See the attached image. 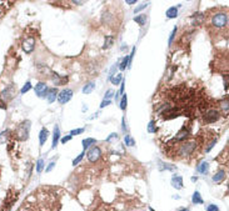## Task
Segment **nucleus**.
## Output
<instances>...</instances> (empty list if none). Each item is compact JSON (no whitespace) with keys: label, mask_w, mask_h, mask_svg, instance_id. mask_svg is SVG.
Returning <instances> with one entry per match:
<instances>
[{"label":"nucleus","mask_w":229,"mask_h":211,"mask_svg":"<svg viewBox=\"0 0 229 211\" xmlns=\"http://www.w3.org/2000/svg\"><path fill=\"white\" fill-rule=\"evenodd\" d=\"M224 89L228 90V76H224Z\"/></svg>","instance_id":"nucleus-40"},{"label":"nucleus","mask_w":229,"mask_h":211,"mask_svg":"<svg viewBox=\"0 0 229 211\" xmlns=\"http://www.w3.org/2000/svg\"><path fill=\"white\" fill-rule=\"evenodd\" d=\"M94 89H95V83H94V81H89V83H86L85 85H84L83 93L84 94H90Z\"/></svg>","instance_id":"nucleus-17"},{"label":"nucleus","mask_w":229,"mask_h":211,"mask_svg":"<svg viewBox=\"0 0 229 211\" xmlns=\"http://www.w3.org/2000/svg\"><path fill=\"white\" fill-rule=\"evenodd\" d=\"M207 211H219V207L217 205H213V204H211V205L207 206Z\"/></svg>","instance_id":"nucleus-33"},{"label":"nucleus","mask_w":229,"mask_h":211,"mask_svg":"<svg viewBox=\"0 0 229 211\" xmlns=\"http://www.w3.org/2000/svg\"><path fill=\"white\" fill-rule=\"evenodd\" d=\"M189 134H190V130H189V128H185V126H183L180 129L179 131H178V134L175 135V137H174V140H173V143H181V141H185V139L188 136H189Z\"/></svg>","instance_id":"nucleus-6"},{"label":"nucleus","mask_w":229,"mask_h":211,"mask_svg":"<svg viewBox=\"0 0 229 211\" xmlns=\"http://www.w3.org/2000/svg\"><path fill=\"white\" fill-rule=\"evenodd\" d=\"M192 202L195 204V205H198V204H203V199H202V196H200V193H199V191H195V193L193 194Z\"/></svg>","instance_id":"nucleus-19"},{"label":"nucleus","mask_w":229,"mask_h":211,"mask_svg":"<svg viewBox=\"0 0 229 211\" xmlns=\"http://www.w3.org/2000/svg\"><path fill=\"white\" fill-rule=\"evenodd\" d=\"M124 141H125V145H127V146H134V145H135V141L131 139L130 135H125Z\"/></svg>","instance_id":"nucleus-25"},{"label":"nucleus","mask_w":229,"mask_h":211,"mask_svg":"<svg viewBox=\"0 0 229 211\" xmlns=\"http://www.w3.org/2000/svg\"><path fill=\"white\" fill-rule=\"evenodd\" d=\"M84 131V129H74V130H71V133H70V135L73 136V135H79V134H81Z\"/></svg>","instance_id":"nucleus-34"},{"label":"nucleus","mask_w":229,"mask_h":211,"mask_svg":"<svg viewBox=\"0 0 229 211\" xmlns=\"http://www.w3.org/2000/svg\"><path fill=\"white\" fill-rule=\"evenodd\" d=\"M74 4H75V5H83L84 3H83V1H74Z\"/></svg>","instance_id":"nucleus-44"},{"label":"nucleus","mask_w":229,"mask_h":211,"mask_svg":"<svg viewBox=\"0 0 229 211\" xmlns=\"http://www.w3.org/2000/svg\"><path fill=\"white\" fill-rule=\"evenodd\" d=\"M71 96H73V91L70 89H64L58 94V97H56V99H58V101L60 104H67L69 100L71 99Z\"/></svg>","instance_id":"nucleus-7"},{"label":"nucleus","mask_w":229,"mask_h":211,"mask_svg":"<svg viewBox=\"0 0 229 211\" xmlns=\"http://www.w3.org/2000/svg\"><path fill=\"white\" fill-rule=\"evenodd\" d=\"M224 177H225V171L224 170H220V171H218L217 174L213 176V181L214 182H220Z\"/></svg>","instance_id":"nucleus-18"},{"label":"nucleus","mask_w":229,"mask_h":211,"mask_svg":"<svg viewBox=\"0 0 229 211\" xmlns=\"http://www.w3.org/2000/svg\"><path fill=\"white\" fill-rule=\"evenodd\" d=\"M147 5L148 4H142V5H139L138 8H135V10H134V12H139L140 10H143V9H145L147 8Z\"/></svg>","instance_id":"nucleus-37"},{"label":"nucleus","mask_w":229,"mask_h":211,"mask_svg":"<svg viewBox=\"0 0 229 211\" xmlns=\"http://www.w3.org/2000/svg\"><path fill=\"white\" fill-rule=\"evenodd\" d=\"M124 86H125V81H124V80H121V86H120V91H119L120 94L124 91Z\"/></svg>","instance_id":"nucleus-42"},{"label":"nucleus","mask_w":229,"mask_h":211,"mask_svg":"<svg viewBox=\"0 0 229 211\" xmlns=\"http://www.w3.org/2000/svg\"><path fill=\"white\" fill-rule=\"evenodd\" d=\"M84 155H85V154H84V151H83V152H81V154H79V155H78V157H77V159H74V160H73V166L78 165V164H79V162L81 161V160H83Z\"/></svg>","instance_id":"nucleus-29"},{"label":"nucleus","mask_w":229,"mask_h":211,"mask_svg":"<svg viewBox=\"0 0 229 211\" xmlns=\"http://www.w3.org/2000/svg\"><path fill=\"white\" fill-rule=\"evenodd\" d=\"M30 121L29 120H25L23 121L20 125H18L16 130H15V137H16L18 140H28V137H29V133H30Z\"/></svg>","instance_id":"nucleus-1"},{"label":"nucleus","mask_w":229,"mask_h":211,"mask_svg":"<svg viewBox=\"0 0 229 211\" xmlns=\"http://www.w3.org/2000/svg\"><path fill=\"white\" fill-rule=\"evenodd\" d=\"M3 135H5V133H1V134H0V143H1V136H3Z\"/></svg>","instance_id":"nucleus-47"},{"label":"nucleus","mask_w":229,"mask_h":211,"mask_svg":"<svg viewBox=\"0 0 229 211\" xmlns=\"http://www.w3.org/2000/svg\"><path fill=\"white\" fill-rule=\"evenodd\" d=\"M71 137H73L71 135H67V136L61 137V143H63V144H67L68 141H70V140H71Z\"/></svg>","instance_id":"nucleus-36"},{"label":"nucleus","mask_w":229,"mask_h":211,"mask_svg":"<svg viewBox=\"0 0 229 211\" xmlns=\"http://www.w3.org/2000/svg\"><path fill=\"white\" fill-rule=\"evenodd\" d=\"M109 80L112 81V84H114V85H118L119 83H121V80H123V75L121 74H117L115 76H112Z\"/></svg>","instance_id":"nucleus-22"},{"label":"nucleus","mask_w":229,"mask_h":211,"mask_svg":"<svg viewBox=\"0 0 229 211\" xmlns=\"http://www.w3.org/2000/svg\"><path fill=\"white\" fill-rule=\"evenodd\" d=\"M34 46H35V37L34 36H28L25 37L24 43H23V49L25 53H31L34 50Z\"/></svg>","instance_id":"nucleus-8"},{"label":"nucleus","mask_w":229,"mask_h":211,"mask_svg":"<svg viewBox=\"0 0 229 211\" xmlns=\"http://www.w3.org/2000/svg\"><path fill=\"white\" fill-rule=\"evenodd\" d=\"M112 104V101L110 100H104L102 104H100V108H105V106H108V105H110Z\"/></svg>","instance_id":"nucleus-39"},{"label":"nucleus","mask_w":229,"mask_h":211,"mask_svg":"<svg viewBox=\"0 0 229 211\" xmlns=\"http://www.w3.org/2000/svg\"><path fill=\"white\" fill-rule=\"evenodd\" d=\"M44 170V160L43 159H39L36 162V171L38 172H42Z\"/></svg>","instance_id":"nucleus-27"},{"label":"nucleus","mask_w":229,"mask_h":211,"mask_svg":"<svg viewBox=\"0 0 229 211\" xmlns=\"http://www.w3.org/2000/svg\"><path fill=\"white\" fill-rule=\"evenodd\" d=\"M59 137H60V130H59L58 125H55V128H54V134H53V144H51V147H53V149H55L56 145H58Z\"/></svg>","instance_id":"nucleus-13"},{"label":"nucleus","mask_w":229,"mask_h":211,"mask_svg":"<svg viewBox=\"0 0 229 211\" xmlns=\"http://www.w3.org/2000/svg\"><path fill=\"white\" fill-rule=\"evenodd\" d=\"M48 136H49V131L48 129H42V131H40L39 134V141H40V145H44L45 144V141L48 140Z\"/></svg>","instance_id":"nucleus-15"},{"label":"nucleus","mask_w":229,"mask_h":211,"mask_svg":"<svg viewBox=\"0 0 229 211\" xmlns=\"http://www.w3.org/2000/svg\"><path fill=\"white\" fill-rule=\"evenodd\" d=\"M128 3V4H129V5H133V4H135V1H133V0H129V1H127Z\"/></svg>","instance_id":"nucleus-45"},{"label":"nucleus","mask_w":229,"mask_h":211,"mask_svg":"<svg viewBox=\"0 0 229 211\" xmlns=\"http://www.w3.org/2000/svg\"><path fill=\"white\" fill-rule=\"evenodd\" d=\"M177 26L173 29V31H172V34H170V37H169V45H172V43H173V40H174V36H175V34H177Z\"/></svg>","instance_id":"nucleus-31"},{"label":"nucleus","mask_w":229,"mask_h":211,"mask_svg":"<svg viewBox=\"0 0 229 211\" xmlns=\"http://www.w3.org/2000/svg\"><path fill=\"white\" fill-rule=\"evenodd\" d=\"M156 131V128H155V122L154 121H150L148 124V133L150 134H155Z\"/></svg>","instance_id":"nucleus-26"},{"label":"nucleus","mask_w":229,"mask_h":211,"mask_svg":"<svg viewBox=\"0 0 229 211\" xmlns=\"http://www.w3.org/2000/svg\"><path fill=\"white\" fill-rule=\"evenodd\" d=\"M30 89H31V83H30V81H28V83H26V84H25L24 86H23V89H21V94L28 93V91H29Z\"/></svg>","instance_id":"nucleus-30"},{"label":"nucleus","mask_w":229,"mask_h":211,"mask_svg":"<svg viewBox=\"0 0 229 211\" xmlns=\"http://www.w3.org/2000/svg\"><path fill=\"white\" fill-rule=\"evenodd\" d=\"M127 103H128V100H127V94H124L123 97H121V101H120V109H121V110H125V109H127Z\"/></svg>","instance_id":"nucleus-28"},{"label":"nucleus","mask_w":229,"mask_h":211,"mask_svg":"<svg viewBox=\"0 0 229 211\" xmlns=\"http://www.w3.org/2000/svg\"><path fill=\"white\" fill-rule=\"evenodd\" d=\"M222 108H223L224 110H228V100L223 101V105H222Z\"/></svg>","instance_id":"nucleus-41"},{"label":"nucleus","mask_w":229,"mask_h":211,"mask_svg":"<svg viewBox=\"0 0 229 211\" xmlns=\"http://www.w3.org/2000/svg\"><path fill=\"white\" fill-rule=\"evenodd\" d=\"M197 147V143L195 141H185L181 145H179L177 149V155L179 156H189L190 154H193V151L195 150Z\"/></svg>","instance_id":"nucleus-2"},{"label":"nucleus","mask_w":229,"mask_h":211,"mask_svg":"<svg viewBox=\"0 0 229 211\" xmlns=\"http://www.w3.org/2000/svg\"><path fill=\"white\" fill-rule=\"evenodd\" d=\"M134 21L138 23L139 25H145V23H147V15H144V14L138 15V16L134 18Z\"/></svg>","instance_id":"nucleus-20"},{"label":"nucleus","mask_w":229,"mask_h":211,"mask_svg":"<svg viewBox=\"0 0 229 211\" xmlns=\"http://www.w3.org/2000/svg\"><path fill=\"white\" fill-rule=\"evenodd\" d=\"M178 211H189L188 209H180V210H178Z\"/></svg>","instance_id":"nucleus-48"},{"label":"nucleus","mask_w":229,"mask_h":211,"mask_svg":"<svg viewBox=\"0 0 229 211\" xmlns=\"http://www.w3.org/2000/svg\"><path fill=\"white\" fill-rule=\"evenodd\" d=\"M212 23L214 25L215 28H219V29H222V28H225L228 24V15L224 14V12H219V14H215L214 16L212 19Z\"/></svg>","instance_id":"nucleus-3"},{"label":"nucleus","mask_w":229,"mask_h":211,"mask_svg":"<svg viewBox=\"0 0 229 211\" xmlns=\"http://www.w3.org/2000/svg\"><path fill=\"white\" fill-rule=\"evenodd\" d=\"M219 116H220V114H219L218 110L209 109L203 114V119H204V122H207V124H212V122H215L218 120Z\"/></svg>","instance_id":"nucleus-4"},{"label":"nucleus","mask_w":229,"mask_h":211,"mask_svg":"<svg viewBox=\"0 0 229 211\" xmlns=\"http://www.w3.org/2000/svg\"><path fill=\"white\" fill-rule=\"evenodd\" d=\"M172 185L178 189V190H180L181 187H183V179H181V176L179 175H174L173 177H172Z\"/></svg>","instance_id":"nucleus-12"},{"label":"nucleus","mask_w":229,"mask_h":211,"mask_svg":"<svg viewBox=\"0 0 229 211\" xmlns=\"http://www.w3.org/2000/svg\"><path fill=\"white\" fill-rule=\"evenodd\" d=\"M54 166H55V162H50V164H49V166L45 169V172H50L53 169H54Z\"/></svg>","instance_id":"nucleus-38"},{"label":"nucleus","mask_w":229,"mask_h":211,"mask_svg":"<svg viewBox=\"0 0 229 211\" xmlns=\"http://www.w3.org/2000/svg\"><path fill=\"white\" fill-rule=\"evenodd\" d=\"M197 180H198V177H197V176H194V177H192V181L194 182V181H197Z\"/></svg>","instance_id":"nucleus-46"},{"label":"nucleus","mask_w":229,"mask_h":211,"mask_svg":"<svg viewBox=\"0 0 229 211\" xmlns=\"http://www.w3.org/2000/svg\"><path fill=\"white\" fill-rule=\"evenodd\" d=\"M95 143H96L95 139H90V137L89 139H84L83 140V147L84 149H89V147L92 146V145H94Z\"/></svg>","instance_id":"nucleus-21"},{"label":"nucleus","mask_w":229,"mask_h":211,"mask_svg":"<svg viewBox=\"0 0 229 211\" xmlns=\"http://www.w3.org/2000/svg\"><path fill=\"white\" fill-rule=\"evenodd\" d=\"M0 109H6V105H5V103L1 99H0Z\"/></svg>","instance_id":"nucleus-43"},{"label":"nucleus","mask_w":229,"mask_h":211,"mask_svg":"<svg viewBox=\"0 0 229 211\" xmlns=\"http://www.w3.org/2000/svg\"><path fill=\"white\" fill-rule=\"evenodd\" d=\"M197 171L200 172V174H203V175L208 174V171H209V164L207 162V161H202L198 165V168H197Z\"/></svg>","instance_id":"nucleus-14"},{"label":"nucleus","mask_w":229,"mask_h":211,"mask_svg":"<svg viewBox=\"0 0 229 211\" xmlns=\"http://www.w3.org/2000/svg\"><path fill=\"white\" fill-rule=\"evenodd\" d=\"M165 15H167L168 19H174L177 18L178 15V8H175V6H172V8H169L167 12H165Z\"/></svg>","instance_id":"nucleus-16"},{"label":"nucleus","mask_w":229,"mask_h":211,"mask_svg":"<svg viewBox=\"0 0 229 211\" xmlns=\"http://www.w3.org/2000/svg\"><path fill=\"white\" fill-rule=\"evenodd\" d=\"M113 95H114V93H113V90H108L104 96V100H109L110 97H113Z\"/></svg>","instance_id":"nucleus-35"},{"label":"nucleus","mask_w":229,"mask_h":211,"mask_svg":"<svg viewBox=\"0 0 229 211\" xmlns=\"http://www.w3.org/2000/svg\"><path fill=\"white\" fill-rule=\"evenodd\" d=\"M128 65H129V56H125L123 60L119 62V69L123 71V70H125V68H127Z\"/></svg>","instance_id":"nucleus-23"},{"label":"nucleus","mask_w":229,"mask_h":211,"mask_svg":"<svg viewBox=\"0 0 229 211\" xmlns=\"http://www.w3.org/2000/svg\"><path fill=\"white\" fill-rule=\"evenodd\" d=\"M15 94H16V91H15V86L14 85H9V86L1 93V97H3L1 100H6V101H8V100H11L13 97L15 96Z\"/></svg>","instance_id":"nucleus-9"},{"label":"nucleus","mask_w":229,"mask_h":211,"mask_svg":"<svg viewBox=\"0 0 229 211\" xmlns=\"http://www.w3.org/2000/svg\"><path fill=\"white\" fill-rule=\"evenodd\" d=\"M114 43V37L113 36H105V43H104V49H108L112 46V44Z\"/></svg>","instance_id":"nucleus-24"},{"label":"nucleus","mask_w":229,"mask_h":211,"mask_svg":"<svg viewBox=\"0 0 229 211\" xmlns=\"http://www.w3.org/2000/svg\"><path fill=\"white\" fill-rule=\"evenodd\" d=\"M46 91H48V86H46L45 83H42V81H40V83H38L35 85V94L39 97H44V96H45Z\"/></svg>","instance_id":"nucleus-10"},{"label":"nucleus","mask_w":229,"mask_h":211,"mask_svg":"<svg viewBox=\"0 0 229 211\" xmlns=\"http://www.w3.org/2000/svg\"><path fill=\"white\" fill-rule=\"evenodd\" d=\"M113 139H118V134H117V133L110 134V135H109V136L105 139V141H106V143H110V141H112Z\"/></svg>","instance_id":"nucleus-32"},{"label":"nucleus","mask_w":229,"mask_h":211,"mask_svg":"<svg viewBox=\"0 0 229 211\" xmlns=\"http://www.w3.org/2000/svg\"><path fill=\"white\" fill-rule=\"evenodd\" d=\"M86 156H88V160H89V161L95 162V161H98L100 159V156H102V151H100V149L98 146H93L92 149L86 152Z\"/></svg>","instance_id":"nucleus-5"},{"label":"nucleus","mask_w":229,"mask_h":211,"mask_svg":"<svg viewBox=\"0 0 229 211\" xmlns=\"http://www.w3.org/2000/svg\"><path fill=\"white\" fill-rule=\"evenodd\" d=\"M150 211H154V210H153V209H150Z\"/></svg>","instance_id":"nucleus-49"},{"label":"nucleus","mask_w":229,"mask_h":211,"mask_svg":"<svg viewBox=\"0 0 229 211\" xmlns=\"http://www.w3.org/2000/svg\"><path fill=\"white\" fill-rule=\"evenodd\" d=\"M45 96H46V99H48V101L51 104V103H54L55 99L58 97V91H56L55 87L48 89V91H46V94H45Z\"/></svg>","instance_id":"nucleus-11"}]
</instances>
